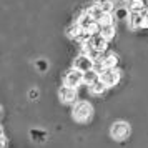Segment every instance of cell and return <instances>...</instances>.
Instances as JSON below:
<instances>
[{"mask_svg":"<svg viewBox=\"0 0 148 148\" xmlns=\"http://www.w3.org/2000/svg\"><path fill=\"white\" fill-rule=\"evenodd\" d=\"M92 112H93V108H92L90 103L80 101V103H77L75 108H73V118L77 121H87V120H90Z\"/></svg>","mask_w":148,"mask_h":148,"instance_id":"cell-1","label":"cell"},{"mask_svg":"<svg viewBox=\"0 0 148 148\" xmlns=\"http://www.w3.org/2000/svg\"><path fill=\"white\" fill-rule=\"evenodd\" d=\"M98 73H100V80L107 87H115L120 82V72L115 68H101Z\"/></svg>","mask_w":148,"mask_h":148,"instance_id":"cell-2","label":"cell"},{"mask_svg":"<svg viewBox=\"0 0 148 148\" xmlns=\"http://www.w3.org/2000/svg\"><path fill=\"white\" fill-rule=\"evenodd\" d=\"M112 136H113L115 140H125L128 135H130V125L128 123H125V121H116V123H113L112 125Z\"/></svg>","mask_w":148,"mask_h":148,"instance_id":"cell-3","label":"cell"},{"mask_svg":"<svg viewBox=\"0 0 148 148\" xmlns=\"http://www.w3.org/2000/svg\"><path fill=\"white\" fill-rule=\"evenodd\" d=\"M82 82H83V72L78 70V68H75V67L65 75V85H68V87L77 88Z\"/></svg>","mask_w":148,"mask_h":148,"instance_id":"cell-4","label":"cell"},{"mask_svg":"<svg viewBox=\"0 0 148 148\" xmlns=\"http://www.w3.org/2000/svg\"><path fill=\"white\" fill-rule=\"evenodd\" d=\"M95 67V60L88 55L82 53L78 58H75V68H78L82 72H87V70H92Z\"/></svg>","mask_w":148,"mask_h":148,"instance_id":"cell-5","label":"cell"},{"mask_svg":"<svg viewBox=\"0 0 148 148\" xmlns=\"http://www.w3.org/2000/svg\"><path fill=\"white\" fill-rule=\"evenodd\" d=\"M107 42L108 40L101 34H95V35H92V37H90L88 43H90V45H92L97 52H105V48H107Z\"/></svg>","mask_w":148,"mask_h":148,"instance_id":"cell-6","label":"cell"},{"mask_svg":"<svg viewBox=\"0 0 148 148\" xmlns=\"http://www.w3.org/2000/svg\"><path fill=\"white\" fill-rule=\"evenodd\" d=\"M60 98H62V101H63V103H73V101L77 100V88L68 87V85L62 87Z\"/></svg>","mask_w":148,"mask_h":148,"instance_id":"cell-7","label":"cell"},{"mask_svg":"<svg viewBox=\"0 0 148 148\" xmlns=\"http://www.w3.org/2000/svg\"><path fill=\"white\" fill-rule=\"evenodd\" d=\"M141 18H143V12H130V15H128V25L132 28H140Z\"/></svg>","mask_w":148,"mask_h":148,"instance_id":"cell-8","label":"cell"},{"mask_svg":"<svg viewBox=\"0 0 148 148\" xmlns=\"http://www.w3.org/2000/svg\"><path fill=\"white\" fill-rule=\"evenodd\" d=\"M116 63H118L116 55L107 53V55H105V58L100 62V67H101V68H115V67H116Z\"/></svg>","mask_w":148,"mask_h":148,"instance_id":"cell-9","label":"cell"},{"mask_svg":"<svg viewBox=\"0 0 148 148\" xmlns=\"http://www.w3.org/2000/svg\"><path fill=\"white\" fill-rule=\"evenodd\" d=\"M100 78V73L95 70V68H92V70H87V72H83V82L87 83L88 87L93 83V82H97Z\"/></svg>","mask_w":148,"mask_h":148,"instance_id":"cell-10","label":"cell"},{"mask_svg":"<svg viewBox=\"0 0 148 148\" xmlns=\"http://www.w3.org/2000/svg\"><path fill=\"white\" fill-rule=\"evenodd\" d=\"M100 34L110 40V38H113L115 37V25L113 23H105V25H100Z\"/></svg>","mask_w":148,"mask_h":148,"instance_id":"cell-11","label":"cell"},{"mask_svg":"<svg viewBox=\"0 0 148 148\" xmlns=\"http://www.w3.org/2000/svg\"><path fill=\"white\" fill-rule=\"evenodd\" d=\"M98 5L101 7L103 12H107V14H113L116 7H115V0H98Z\"/></svg>","mask_w":148,"mask_h":148,"instance_id":"cell-12","label":"cell"},{"mask_svg":"<svg viewBox=\"0 0 148 148\" xmlns=\"http://www.w3.org/2000/svg\"><path fill=\"white\" fill-rule=\"evenodd\" d=\"M105 90H107V85H105V83H103L100 78H98L97 82H93V83L90 85V92H92L93 95H101L103 92H105Z\"/></svg>","mask_w":148,"mask_h":148,"instance_id":"cell-13","label":"cell"},{"mask_svg":"<svg viewBox=\"0 0 148 148\" xmlns=\"http://www.w3.org/2000/svg\"><path fill=\"white\" fill-rule=\"evenodd\" d=\"M145 0H132L130 5H128V10L130 12H143L145 10Z\"/></svg>","mask_w":148,"mask_h":148,"instance_id":"cell-14","label":"cell"},{"mask_svg":"<svg viewBox=\"0 0 148 148\" xmlns=\"http://www.w3.org/2000/svg\"><path fill=\"white\" fill-rule=\"evenodd\" d=\"M87 12H88V14H90V15H92V17H93V18H95V20H97V22H100L101 15L105 14V12L101 10V7H100V5H98V3H95V5H92V7H90V8H88V10H87Z\"/></svg>","mask_w":148,"mask_h":148,"instance_id":"cell-15","label":"cell"},{"mask_svg":"<svg viewBox=\"0 0 148 148\" xmlns=\"http://www.w3.org/2000/svg\"><path fill=\"white\" fill-rule=\"evenodd\" d=\"M82 32H83V28H82V25L78 23V22H77L73 27H70V30H68V35H70L72 38H78Z\"/></svg>","mask_w":148,"mask_h":148,"instance_id":"cell-16","label":"cell"},{"mask_svg":"<svg viewBox=\"0 0 148 148\" xmlns=\"http://www.w3.org/2000/svg\"><path fill=\"white\" fill-rule=\"evenodd\" d=\"M105 23H113V17H112V14H105L101 15V18H100V25H105Z\"/></svg>","mask_w":148,"mask_h":148,"instance_id":"cell-17","label":"cell"},{"mask_svg":"<svg viewBox=\"0 0 148 148\" xmlns=\"http://www.w3.org/2000/svg\"><path fill=\"white\" fill-rule=\"evenodd\" d=\"M30 133H32V136H34V138H38L37 141H43V138H45V133H40V132H35V130H32Z\"/></svg>","mask_w":148,"mask_h":148,"instance_id":"cell-18","label":"cell"},{"mask_svg":"<svg viewBox=\"0 0 148 148\" xmlns=\"http://www.w3.org/2000/svg\"><path fill=\"white\" fill-rule=\"evenodd\" d=\"M140 28H148V15H145V14H143V18H141Z\"/></svg>","mask_w":148,"mask_h":148,"instance_id":"cell-19","label":"cell"},{"mask_svg":"<svg viewBox=\"0 0 148 148\" xmlns=\"http://www.w3.org/2000/svg\"><path fill=\"white\" fill-rule=\"evenodd\" d=\"M28 97H30L32 100H35V98L38 97V90H30V93H28Z\"/></svg>","mask_w":148,"mask_h":148,"instance_id":"cell-20","label":"cell"},{"mask_svg":"<svg viewBox=\"0 0 148 148\" xmlns=\"http://www.w3.org/2000/svg\"><path fill=\"white\" fill-rule=\"evenodd\" d=\"M37 67L40 68V70H45V68H47V63H45V62H38V63H37Z\"/></svg>","mask_w":148,"mask_h":148,"instance_id":"cell-21","label":"cell"},{"mask_svg":"<svg viewBox=\"0 0 148 148\" xmlns=\"http://www.w3.org/2000/svg\"><path fill=\"white\" fill-rule=\"evenodd\" d=\"M130 2H132V0H121V3H123V7H127V8H128V5H130Z\"/></svg>","mask_w":148,"mask_h":148,"instance_id":"cell-22","label":"cell"}]
</instances>
